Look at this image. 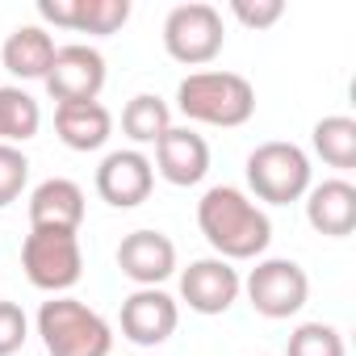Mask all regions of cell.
<instances>
[{
  "instance_id": "obj_1",
  "label": "cell",
  "mask_w": 356,
  "mask_h": 356,
  "mask_svg": "<svg viewBox=\"0 0 356 356\" xmlns=\"http://www.w3.org/2000/svg\"><path fill=\"white\" fill-rule=\"evenodd\" d=\"M197 227L218 260H260L273 243L268 214L235 185H214L202 193Z\"/></svg>"
},
{
  "instance_id": "obj_2",
  "label": "cell",
  "mask_w": 356,
  "mask_h": 356,
  "mask_svg": "<svg viewBox=\"0 0 356 356\" xmlns=\"http://www.w3.org/2000/svg\"><path fill=\"white\" fill-rule=\"evenodd\" d=\"M176 105L189 122L202 126H243L256 113V88L239 72H193L176 88Z\"/></svg>"
},
{
  "instance_id": "obj_3",
  "label": "cell",
  "mask_w": 356,
  "mask_h": 356,
  "mask_svg": "<svg viewBox=\"0 0 356 356\" xmlns=\"http://www.w3.org/2000/svg\"><path fill=\"white\" fill-rule=\"evenodd\" d=\"M38 335H42L47 356H109L113 352V327L92 306L67 293L42 302Z\"/></svg>"
},
{
  "instance_id": "obj_4",
  "label": "cell",
  "mask_w": 356,
  "mask_h": 356,
  "mask_svg": "<svg viewBox=\"0 0 356 356\" xmlns=\"http://www.w3.org/2000/svg\"><path fill=\"white\" fill-rule=\"evenodd\" d=\"M248 189L268 206H289L310 189V155L298 143H260L248 155Z\"/></svg>"
},
{
  "instance_id": "obj_5",
  "label": "cell",
  "mask_w": 356,
  "mask_h": 356,
  "mask_svg": "<svg viewBox=\"0 0 356 356\" xmlns=\"http://www.w3.org/2000/svg\"><path fill=\"white\" fill-rule=\"evenodd\" d=\"M227 47V26L222 13L206 0H189V5H176L163 17V51L185 63V67H202L210 59H218V51Z\"/></svg>"
},
{
  "instance_id": "obj_6",
  "label": "cell",
  "mask_w": 356,
  "mask_h": 356,
  "mask_svg": "<svg viewBox=\"0 0 356 356\" xmlns=\"http://www.w3.org/2000/svg\"><path fill=\"white\" fill-rule=\"evenodd\" d=\"M22 268L34 289L59 298L84 277V252L80 235L72 231H30L22 243Z\"/></svg>"
},
{
  "instance_id": "obj_7",
  "label": "cell",
  "mask_w": 356,
  "mask_h": 356,
  "mask_svg": "<svg viewBox=\"0 0 356 356\" xmlns=\"http://www.w3.org/2000/svg\"><path fill=\"white\" fill-rule=\"evenodd\" d=\"M243 293H248L256 314H264V318H293L306 306V298H310V277H306V268L298 260L273 256V260H260L248 273Z\"/></svg>"
},
{
  "instance_id": "obj_8",
  "label": "cell",
  "mask_w": 356,
  "mask_h": 356,
  "mask_svg": "<svg viewBox=\"0 0 356 356\" xmlns=\"http://www.w3.org/2000/svg\"><path fill=\"white\" fill-rule=\"evenodd\" d=\"M47 92L59 105H76V101H97L105 88V55L88 42H72L55 51V63L47 72Z\"/></svg>"
},
{
  "instance_id": "obj_9",
  "label": "cell",
  "mask_w": 356,
  "mask_h": 356,
  "mask_svg": "<svg viewBox=\"0 0 356 356\" xmlns=\"http://www.w3.org/2000/svg\"><path fill=\"white\" fill-rule=\"evenodd\" d=\"M243 293V277L231 260H218V256H202L193 260L185 273H181V302L206 318L214 314H227Z\"/></svg>"
},
{
  "instance_id": "obj_10",
  "label": "cell",
  "mask_w": 356,
  "mask_h": 356,
  "mask_svg": "<svg viewBox=\"0 0 356 356\" xmlns=\"http://www.w3.org/2000/svg\"><path fill=\"white\" fill-rule=\"evenodd\" d=\"M155 189V163L138 151V147H122L109 151L97 168V193L105 206L113 210H134L151 197Z\"/></svg>"
},
{
  "instance_id": "obj_11",
  "label": "cell",
  "mask_w": 356,
  "mask_h": 356,
  "mask_svg": "<svg viewBox=\"0 0 356 356\" xmlns=\"http://www.w3.org/2000/svg\"><path fill=\"white\" fill-rule=\"evenodd\" d=\"M118 268L126 281H134L138 289H159L172 273H176V243L163 231H130L118 243Z\"/></svg>"
},
{
  "instance_id": "obj_12",
  "label": "cell",
  "mask_w": 356,
  "mask_h": 356,
  "mask_svg": "<svg viewBox=\"0 0 356 356\" xmlns=\"http://www.w3.org/2000/svg\"><path fill=\"white\" fill-rule=\"evenodd\" d=\"M176 323H181V306L163 289H134L122 302V335L138 348H159Z\"/></svg>"
},
{
  "instance_id": "obj_13",
  "label": "cell",
  "mask_w": 356,
  "mask_h": 356,
  "mask_svg": "<svg viewBox=\"0 0 356 356\" xmlns=\"http://www.w3.org/2000/svg\"><path fill=\"white\" fill-rule=\"evenodd\" d=\"M155 172L163 176L168 185L176 189H189V185H202L206 172H210V143L189 130V126H172L159 143H155Z\"/></svg>"
},
{
  "instance_id": "obj_14",
  "label": "cell",
  "mask_w": 356,
  "mask_h": 356,
  "mask_svg": "<svg viewBox=\"0 0 356 356\" xmlns=\"http://www.w3.org/2000/svg\"><path fill=\"white\" fill-rule=\"evenodd\" d=\"M38 17L63 30L109 38L130 22V0H38Z\"/></svg>"
},
{
  "instance_id": "obj_15",
  "label": "cell",
  "mask_w": 356,
  "mask_h": 356,
  "mask_svg": "<svg viewBox=\"0 0 356 356\" xmlns=\"http://www.w3.org/2000/svg\"><path fill=\"white\" fill-rule=\"evenodd\" d=\"M84 222V189L67 176H51L30 193V231H72Z\"/></svg>"
},
{
  "instance_id": "obj_16",
  "label": "cell",
  "mask_w": 356,
  "mask_h": 356,
  "mask_svg": "<svg viewBox=\"0 0 356 356\" xmlns=\"http://www.w3.org/2000/svg\"><path fill=\"white\" fill-rule=\"evenodd\" d=\"M306 222L327 235V239H343L356 231V185L343 176H331L323 185L306 189Z\"/></svg>"
},
{
  "instance_id": "obj_17",
  "label": "cell",
  "mask_w": 356,
  "mask_h": 356,
  "mask_svg": "<svg viewBox=\"0 0 356 356\" xmlns=\"http://www.w3.org/2000/svg\"><path fill=\"white\" fill-rule=\"evenodd\" d=\"M55 134L72 151H101L113 134V113L101 101H76L55 105Z\"/></svg>"
},
{
  "instance_id": "obj_18",
  "label": "cell",
  "mask_w": 356,
  "mask_h": 356,
  "mask_svg": "<svg viewBox=\"0 0 356 356\" xmlns=\"http://www.w3.org/2000/svg\"><path fill=\"white\" fill-rule=\"evenodd\" d=\"M55 38L42 26H17L5 47H0V63H5L17 80H47L51 63H55Z\"/></svg>"
},
{
  "instance_id": "obj_19",
  "label": "cell",
  "mask_w": 356,
  "mask_h": 356,
  "mask_svg": "<svg viewBox=\"0 0 356 356\" xmlns=\"http://www.w3.org/2000/svg\"><path fill=\"white\" fill-rule=\"evenodd\" d=\"M168 130H172V109H168L163 97L138 92V97L126 101V109H122V134L134 147H155Z\"/></svg>"
},
{
  "instance_id": "obj_20",
  "label": "cell",
  "mask_w": 356,
  "mask_h": 356,
  "mask_svg": "<svg viewBox=\"0 0 356 356\" xmlns=\"http://www.w3.org/2000/svg\"><path fill=\"white\" fill-rule=\"evenodd\" d=\"M310 143H314V155L327 168H339V172H352L356 168V118L331 113V118L314 122Z\"/></svg>"
},
{
  "instance_id": "obj_21",
  "label": "cell",
  "mask_w": 356,
  "mask_h": 356,
  "mask_svg": "<svg viewBox=\"0 0 356 356\" xmlns=\"http://www.w3.org/2000/svg\"><path fill=\"white\" fill-rule=\"evenodd\" d=\"M38 126H42L38 101L17 84H0V143L22 147L26 138L38 134Z\"/></svg>"
},
{
  "instance_id": "obj_22",
  "label": "cell",
  "mask_w": 356,
  "mask_h": 356,
  "mask_svg": "<svg viewBox=\"0 0 356 356\" xmlns=\"http://www.w3.org/2000/svg\"><path fill=\"white\" fill-rule=\"evenodd\" d=\"M285 356H348V348L331 323H302V327H293Z\"/></svg>"
},
{
  "instance_id": "obj_23",
  "label": "cell",
  "mask_w": 356,
  "mask_h": 356,
  "mask_svg": "<svg viewBox=\"0 0 356 356\" xmlns=\"http://www.w3.org/2000/svg\"><path fill=\"white\" fill-rule=\"evenodd\" d=\"M26 181H30V159H26V151L13 147V143H0V206L17 202L22 189H26Z\"/></svg>"
},
{
  "instance_id": "obj_24",
  "label": "cell",
  "mask_w": 356,
  "mask_h": 356,
  "mask_svg": "<svg viewBox=\"0 0 356 356\" xmlns=\"http://www.w3.org/2000/svg\"><path fill=\"white\" fill-rule=\"evenodd\" d=\"M30 339V318L17 302H0V356L22 352Z\"/></svg>"
},
{
  "instance_id": "obj_25",
  "label": "cell",
  "mask_w": 356,
  "mask_h": 356,
  "mask_svg": "<svg viewBox=\"0 0 356 356\" xmlns=\"http://www.w3.org/2000/svg\"><path fill=\"white\" fill-rule=\"evenodd\" d=\"M231 13L248 30H268L285 17V0H231Z\"/></svg>"
}]
</instances>
